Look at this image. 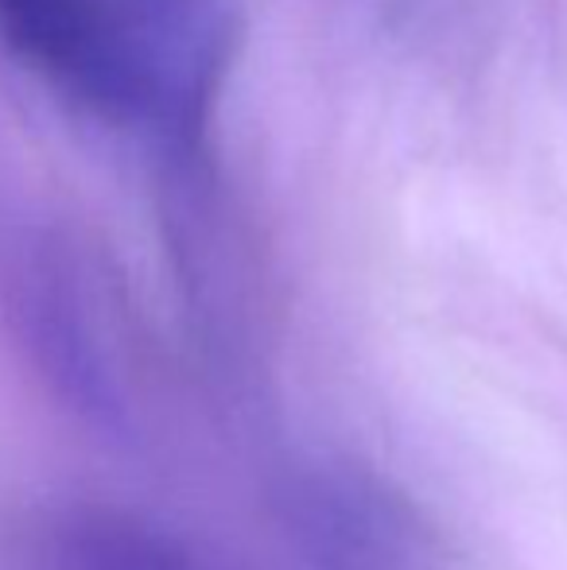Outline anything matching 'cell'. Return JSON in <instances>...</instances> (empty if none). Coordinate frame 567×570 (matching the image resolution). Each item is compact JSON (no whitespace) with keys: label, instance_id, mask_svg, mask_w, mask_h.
<instances>
[{"label":"cell","instance_id":"cell-1","mask_svg":"<svg viewBox=\"0 0 567 570\" xmlns=\"http://www.w3.org/2000/svg\"><path fill=\"white\" fill-rule=\"evenodd\" d=\"M281 524L300 570H451L417 501L358 465L303 470L284 489Z\"/></svg>","mask_w":567,"mask_h":570},{"label":"cell","instance_id":"cell-2","mask_svg":"<svg viewBox=\"0 0 567 570\" xmlns=\"http://www.w3.org/2000/svg\"><path fill=\"white\" fill-rule=\"evenodd\" d=\"M0 39L106 114H133L148 101L140 62L98 0H0Z\"/></svg>","mask_w":567,"mask_h":570},{"label":"cell","instance_id":"cell-3","mask_svg":"<svg viewBox=\"0 0 567 570\" xmlns=\"http://www.w3.org/2000/svg\"><path fill=\"white\" fill-rule=\"evenodd\" d=\"M4 570H214L179 532L114 504H55L4 543Z\"/></svg>","mask_w":567,"mask_h":570}]
</instances>
